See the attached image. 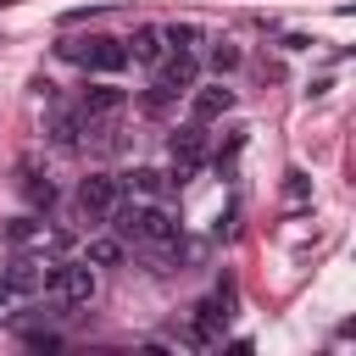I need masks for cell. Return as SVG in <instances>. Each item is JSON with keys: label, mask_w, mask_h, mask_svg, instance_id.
I'll list each match as a JSON object with an SVG mask.
<instances>
[{"label": "cell", "mask_w": 356, "mask_h": 356, "mask_svg": "<svg viewBox=\"0 0 356 356\" xmlns=\"http://www.w3.org/2000/svg\"><path fill=\"white\" fill-rule=\"evenodd\" d=\"M117 200H122L117 172H89V178L78 184V195H72V217H78L83 228H106V217H111Z\"/></svg>", "instance_id": "obj_5"}, {"label": "cell", "mask_w": 356, "mask_h": 356, "mask_svg": "<svg viewBox=\"0 0 356 356\" xmlns=\"http://www.w3.org/2000/svg\"><path fill=\"white\" fill-rule=\"evenodd\" d=\"M122 50H128V61H139V67H156L172 44H167V33L156 28V22H145V28H134L128 39H122Z\"/></svg>", "instance_id": "obj_9"}, {"label": "cell", "mask_w": 356, "mask_h": 356, "mask_svg": "<svg viewBox=\"0 0 356 356\" xmlns=\"http://www.w3.org/2000/svg\"><path fill=\"white\" fill-rule=\"evenodd\" d=\"M95 267L83 261V256H56V261H44V300L50 306H89L95 300Z\"/></svg>", "instance_id": "obj_2"}, {"label": "cell", "mask_w": 356, "mask_h": 356, "mask_svg": "<svg viewBox=\"0 0 356 356\" xmlns=\"http://www.w3.org/2000/svg\"><path fill=\"white\" fill-rule=\"evenodd\" d=\"M117 184H122V195H134V200H167V189H172V178H167L161 167H134V172H122Z\"/></svg>", "instance_id": "obj_10"}, {"label": "cell", "mask_w": 356, "mask_h": 356, "mask_svg": "<svg viewBox=\"0 0 356 356\" xmlns=\"http://www.w3.org/2000/svg\"><path fill=\"white\" fill-rule=\"evenodd\" d=\"M122 100H128V95H122L117 83H89V89L78 95V111H83V117H111V111H122Z\"/></svg>", "instance_id": "obj_11"}, {"label": "cell", "mask_w": 356, "mask_h": 356, "mask_svg": "<svg viewBox=\"0 0 356 356\" xmlns=\"http://www.w3.org/2000/svg\"><path fill=\"white\" fill-rule=\"evenodd\" d=\"M83 128H89L83 111H56V117H50V139H56L61 150H83Z\"/></svg>", "instance_id": "obj_12"}, {"label": "cell", "mask_w": 356, "mask_h": 356, "mask_svg": "<svg viewBox=\"0 0 356 356\" xmlns=\"http://www.w3.org/2000/svg\"><path fill=\"white\" fill-rule=\"evenodd\" d=\"M150 72H156V83H167L172 95H189V89L200 83V56H195V44H172Z\"/></svg>", "instance_id": "obj_7"}, {"label": "cell", "mask_w": 356, "mask_h": 356, "mask_svg": "<svg viewBox=\"0 0 356 356\" xmlns=\"http://www.w3.org/2000/svg\"><path fill=\"white\" fill-rule=\"evenodd\" d=\"M106 228H111L122 245H139V250H161V245L178 239V217L167 211V200H134V195H122V200L111 206Z\"/></svg>", "instance_id": "obj_1"}, {"label": "cell", "mask_w": 356, "mask_h": 356, "mask_svg": "<svg viewBox=\"0 0 356 356\" xmlns=\"http://www.w3.org/2000/svg\"><path fill=\"white\" fill-rule=\"evenodd\" d=\"M39 289H44V261H39L33 250H17L11 267L0 273V306H22V300H33Z\"/></svg>", "instance_id": "obj_6"}, {"label": "cell", "mask_w": 356, "mask_h": 356, "mask_svg": "<svg viewBox=\"0 0 356 356\" xmlns=\"http://www.w3.org/2000/svg\"><path fill=\"white\" fill-rule=\"evenodd\" d=\"M206 61H211V72L222 78V72H234V67H239L245 56H239V44H234V39H211V50H206Z\"/></svg>", "instance_id": "obj_16"}, {"label": "cell", "mask_w": 356, "mask_h": 356, "mask_svg": "<svg viewBox=\"0 0 356 356\" xmlns=\"http://www.w3.org/2000/svg\"><path fill=\"white\" fill-rule=\"evenodd\" d=\"M22 345H28V350H56L61 334H56V328H22Z\"/></svg>", "instance_id": "obj_17"}, {"label": "cell", "mask_w": 356, "mask_h": 356, "mask_svg": "<svg viewBox=\"0 0 356 356\" xmlns=\"http://www.w3.org/2000/svg\"><path fill=\"white\" fill-rule=\"evenodd\" d=\"M22 195H28L33 206H50V200H56V184H50V172H39V167H22Z\"/></svg>", "instance_id": "obj_15"}, {"label": "cell", "mask_w": 356, "mask_h": 356, "mask_svg": "<svg viewBox=\"0 0 356 356\" xmlns=\"http://www.w3.org/2000/svg\"><path fill=\"white\" fill-rule=\"evenodd\" d=\"M56 56H61V61H72V67H83V72H100V78L128 67L122 39H111V33H72V39H61V44H56Z\"/></svg>", "instance_id": "obj_3"}, {"label": "cell", "mask_w": 356, "mask_h": 356, "mask_svg": "<svg viewBox=\"0 0 356 356\" xmlns=\"http://www.w3.org/2000/svg\"><path fill=\"white\" fill-rule=\"evenodd\" d=\"M234 100H239V95H234L222 78H217V83H195V89H189V117L211 128L217 117H228V111H234Z\"/></svg>", "instance_id": "obj_8"}, {"label": "cell", "mask_w": 356, "mask_h": 356, "mask_svg": "<svg viewBox=\"0 0 356 356\" xmlns=\"http://www.w3.org/2000/svg\"><path fill=\"white\" fill-rule=\"evenodd\" d=\"M167 150H172V167H167V178H172V189H184V184H195V172L211 161V134H206V122H184V128H172V139H167Z\"/></svg>", "instance_id": "obj_4"}, {"label": "cell", "mask_w": 356, "mask_h": 356, "mask_svg": "<svg viewBox=\"0 0 356 356\" xmlns=\"http://www.w3.org/2000/svg\"><path fill=\"white\" fill-rule=\"evenodd\" d=\"M122 250H128V245H122L117 234H95V239H89V250H83V261H89V267H117V261H122Z\"/></svg>", "instance_id": "obj_13"}, {"label": "cell", "mask_w": 356, "mask_h": 356, "mask_svg": "<svg viewBox=\"0 0 356 356\" xmlns=\"http://www.w3.org/2000/svg\"><path fill=\"white\" fill-rule=\"evenodd\" d=\"M178 100H184V95H172L167 83H150V89L139 95V111H145V117H167V111H172Z\"/></svg>", "instance_id": "obj_14"}, {"label": "cell", "mask_w": 356, "mask_h": 356, "mask_svg": "<svg viewBox=\"0 0 356 356\" xmlns=\"http://www.w3.org/2000/svg\"><path fill=\"white\" fill-rule=\"evenodd\" d=\"M289 200H306V172H289Z\"/></svg>", "instance_id": "obj_18"}]
</instances>
